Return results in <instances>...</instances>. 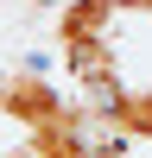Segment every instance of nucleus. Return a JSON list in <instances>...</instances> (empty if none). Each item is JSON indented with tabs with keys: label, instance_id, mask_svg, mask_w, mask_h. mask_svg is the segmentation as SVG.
Wrapping results in <instances>:
<instances>
[{
	"label": "nucleus",
	"instance_id": "obj_1",
	"mask_svg": "<svg viewBox=\"0 0 152 158\" xmlns=\"http://www.w3.org/2000/svg\"><path fill=\"white\" fill-rule=\"evenodd\" d=\"M120 0H63L57 13V44H70V38H114V25H120Z\"/></svg>",
	"mask_w": 152,
	"mask_h": 158
}]
</instances>
